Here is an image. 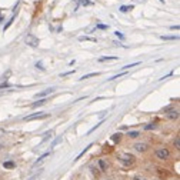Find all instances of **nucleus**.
Instances as JSON below:
<instances>
[{
    "label": "nucleus",
    "mask_w": 180,
    "mask_h": 180,
    "mask_svg": "<svg viewBox=\"0 0 180 180\" xmlns=\"http://www.w3.org/2000/svg\"><path fill=\"white\" fill-rule=\"evenodd\" d=\"M117 160L123 164L124 167H130V166H133V164H134V162H136V157H134L133 154H130V153H122V154H119V156H117Z\"/></svg>",
    "instance_id": "f257e3e1"
},
{
    "label": "nucleus",
    "mask_w": 180,
    "mask_h": 180,
    "mask_svg": "<svg viewBox=\"0 0 180 180\" xmlns=\"http://www.w3.org/2000/svg\"><path fill=\"white\" fill-rule=\"evenodd\" d=\"M156 157L159 160H167V159H170V150L166 147L156 150Z\"/></svg>",
    "instance_id": "f03ea898"
},
{
    "label": "nucleus",
    "mask_w": 180,
    "mask_h": 180,
    "mask_svg": "<svg viewBox=\"0 0 180 180\" xmlns=\"http://www.w3.org/2000/svg\"><path fill=\"white\" fill-rule=\"evenodd\" d=\"M164 112L167 113V117H169V119H172V120H177V119H179V110H177V109L167 107Z\"/></svg>",
    "instance_id": "7ed1b4c3"
},
{
    "label": "nucleus",
    "mask_w": 180,
    "mask_h": 180,
    "mask_svg": "<svg viewBox=\"0 0 180 180\" xmlns=\"http://www.w3.org/2000/svg\"><path fill=\"white\" fill-rule=\"evenodd\" d=\"M133 149L136 150V152H139V153H145V152H147L149 150V146L147 143H145V142H139V143H136Z\"/></svg>",
    "instance_id": "20e7f679"
},
{
    "label": "nucleus",
    "mask_w": 180,
    "mask_h": 180,
    "mask_svg": "<svg viewBox=\"0 0 180 180\" xmlns=\"http://www.w3.org/2000/svg\"><path fill=\"white\" fill-rule=\"evenodd\" d=\"M26 43H27L29 46H32V47H37V46H39V39L34 37L33 34H27V36H26Z\"/></svg>",
    "instance_id": "39448f33"
},
{
    "label": "nucleus",
    "mask_w": 180,
    "mask_h": 180,
    "mask_svg": "<svg viewBox=\"0 0 180 180\" xmlns=\"http://www.w3.org/2000/svg\"><path fill=\"white\" fill-rule=\"evenodd\" d=\"M46 117H49L47 113L39 112V113H34V115H30V116H27V117H24V120H26V122H30V120H34V119H46Z\"/></svg>",
    "instance_id": "423d86ee"
},
{
    "label": "nucleus",
    "mask_w": 180,
    "mask_h": 180,
    "mask_svg": "<svg viewBox=\"0 0 180 180\" xmlns=\"http://www.w3.org/2000/svg\"><path fill=\"white\" fill-rule=\"evenodd\" d=\"M97 164H99V167H100V170L101 172H106L107 170V167H109V164H107V162L104 160V159H100L97 162Z\"/></svg>",
    "instance_id": "0eeeda50"
},
{
    "label": "nucleus",
    "mask_w": 180,
    "mask_h": 180,
    "mask_svg": "<svg viewBox=\"0 0 180 180\" xmlns=\"http://www.w3.org/2000/svg\"><path fill=\"white\" fill-rule=\"evenodd\" d=\"M54 92V89L53 87H50V89H46L44 92H42V93H39L36 97H43V96H47V95H50V93H53Z\"/></svg>",
    "instance_id": "6e6552de"
},
{
    "label": "nucleus",
    "mask_w": 180,
    "mask_h": 180,
    "mask_svg": "<svg viewBox=\"0 0 180 180\" xmlns=\"http://www.w3.org/2000/svg\"><path fill=\"white\" fill-rule=\"evenodd\" d=\"M139 136H140L139 131H129V133H127V137H129V139H136V137H139Z\"/></svg>",
    "instance_id": "1a4fd4ad"
},
{
    "label": "nucleus",
    "mask_w": 180,
    "mask_h": 180,
    "mask_svg": "<svg viewBox=\"0 0 180 180\" xmlns=\"http://www.w3.org/2000/svg\"><path fill=\"white\" fill-rule=\"evenodd\" d=\"M46 101H47L46 99H40L39 101H36V103H33V104H32V107H39V106H42V104H44Z\"/></svg>",
    "instance_id": "9d476101"
},
{
    "label": "nucleus",
    "mask_w": 180,
    "mask_h": 180,
    "mask_svg": "<svg viewBox=\"0 0 180 180\" xmlns=\"http://www.w3.org/2000/svg\"><path fill=\"white\" fill-rule=\"evenodd\" d=\"M107 60H117L116 56H107V57H100L99 62H107Z\"/></svg>",
    "instance_id": "9b49d317"
},
{
    "label": "nucleus",
    "mask_w": 180,
    "mask_h": 180,
    "mask_svg": "<svg viewBox=\"0 0 180 180\" xmlns=\"http://www.w3.org/2000/svg\"><path fill=\"white\" fill-rule=\"evenodd\" d=\"M99 74H100V73H97V72H95V73H89V74H84L80 80H84V79H90V77H95V76H99Z\"/></svg>",
    "instance_id": "f8f14e48"
},
{
    "label": "nucleus",
    "mask_w": 180,
    "mask_h": 180,
    "mask_svg": "<svg viewBox=\"0 0 180 180\" xmlns=\"http://www.w3.org/2000/svg\"><path fill=\"white\" fill-rule=\"evenodd\" d=\"M160 39H162V40H177L179 36H162Z\"/></svg>",
    "instance_id": "ddd939ff"
},
{
    "label": "nucleus",
    "mask_w": 180,
    "mask_h": 180,
    "mask_svg": "<svg viewBox=\"0 0 180 180\" xmlns=\"http://www.w3.org/2000/svg\"><path fill=\"white\" fill-rule=\"evenodd\" d=\"M15 166H16V164L13 163V162H4V163H3V167H4V169H13Z\"/></svg>",
    "instance_id": "4468645a"
},
{
    "label": "nucleus",
    "mask_w": 180,
    "mask_h": 180,
    "mask_svg": "<svg viewBox=\"0 0 180 180\" xmlns=\"http://www.w3.org/2000/svg\"><path fill=\"white\" fill-rule=\"evenodd\" d=\"M50 153H44V154H43V156H40V157H39V160H37V162H36V163H34V166H37V164L40 163V162H43V160H44V159H46V157H47V156H49Z\"/></svg>",
    "instance_id": "2eb2a0df"
},
{
    "label": "nucleus",
    "mask_w": 180,
    "mask_h": 180,
    "mask_svg": "<svg viewBox=\"0 0 180 180\" xmlns=\"http://www.w3.org/2000/svg\"><path fill=\"white\" fill-rule=\"evenodd\" d=\"M120 139H122V134H120V133H116V134L112 136V140H113V142H120Z\"/></svg>",
    "instance_id": "dca6fc26"
},
{
    "label": "nucleus",
    "mask_w": 180,
    "mask_h": 180,
    "mask_svg": "<svg viewBox=\"0 0 180 180\" xmlns=\"http://www.w3.org/2000/svg\"><path fill=\"white\" fill-rule=\"evenodd\" d=\"M133 9V6H122L120 7V12H123V13H126V12H129Z\"/></svg>",
    "instance_id": "f3484780"
},
{
    "label": "nucleus",
    "mask_w": 180,
    "mask_h": 180,
    "mask_svg": "<svg viewBox=\"0 0 180 180\" xmlns=\"http://www.w3.org/2000/svg\"><path fill=\"white\" fill-rule=\"evenodd\" d=\"M133 180H147V179H146L143 174L139 173V174H134V176H133Z\"/></svg>",
    "instance_id": "a211bd4d"
},
{
    "label": "nucleus",
    "mask_w": 180,
    "mask_h": 180,
    "mask_svg": "<svg viewBox=\"0 0 180 180\" xmlns=\"http://www.w3.org/2000/svg\"><path fill=\"white\" fill-rule=\"evenodd\" d=\"M79 40H80V42H83V40H87V42H96V39H93V37H86V36H84V37H80Z\"/></svg>",
    "instance_id": "6ab92c4d"
},
{
    "label": "nucleus",
    "mask_w": 180,
    "mask_h": 180,
    "mask_svg": "<svg viewBox=\"0 0 180 180\" xmlns=\"http://www.w3.org/2000/svg\"><path fill=\"white\" fill-rule=\"evenodd\" d=\"M173 145H174V147H176V149H180V139H179V136L176 137V140H174V143H173Z\"/></svg>",
    "instance_id": "aec40b11"
},
{
    "label": "nucleus",
    "mask_w": 180,
    "mask_h": 180,
    "mask_svg": "<svg viewBox=\"0 0 180 180\" xmlns=\"http://www.w3.org/2000/svg\"><path fill=\"white\" fill-rule=\"evenodd\" d=\"M13 20H15V17H12V19H10V20H9V22H7V24H6V26H4V30H7V29H9V27H10V24H12V23H13Z\"/></svg>",
    "instance_id": "412c9836"
},
{
    "label": "nucleus",
    "mask_w": 180,
    "mask_h": 180,
    "mask_svg": "<svg viewBox=\"0 0 180 180\" xmlns=\"http://www.w3.org/2000/svg\"><path fill=\"white\" fill-rule=\"evenodd\" d=\"M137 65H139V62H137V63H131V65H127V66H124L123 69H126V70H127V69H130V67H134V66H137Z\"/></svg>",
    "instance_id": "4be33fe9"
},
{
    "label": "nucleus",
    "mask_w": 180,
    "mask_h": 180,
    "mask_svg": "<svg viewBox=\"0 0 180 180\" xmlns=\"http://www.w3.org/2000/svg\"><path fill=\"white\" fill-rule=\"evenodd\" d=\"M115 34H116V36H117V37H119V39H120V40H123V39H124V36H123V34H122V33H120V32H116Z\"/></svg>",
    "instance_id": "5701e85b"
},
{
    "label": "nucleus",
    "mask_w": 180,
    "mask_h": 180,
    "mask_svg": "<svg viewBox=\"0 0 180 180\" xmlns=\"http://www.w3.org/2000/svg\"><path fill=\"white\" fill-rule=\"evenodd\" d=\"M154 127H156V124H153V123H152V124H147L145 129H146V130H150V129H154Z\"/></svg>",
    "instance_id": "b1692460"
},
{
    "label": "nucleus",
    "mask_w": 180,
    "mask_h": 180,
    "mask_svg": "<svg viewBox=\"0 0 180 180\" xmlns=\"http://www.w3.org/2000/svg\"><path fill=\"white\" fill-rule=\"evenodd\" d=\"M82 4L83 6H89V4H92V1H89V0H82Z\"/></svg>",
    "instance_id": "393cba45"
},
{
    "label": "nucleus",
    "mask_w": 180,
    "mask_h": 180,
    "mask_svg": "<svg viewBox=\"0 0 180 180\" xmlns=\"http://www.w3.org/2000/svg\"><path fill=\"white\" fill-rule=\"evenodd\" d=\"M72 73H74V70H72V72H66V73L60 74V76H62V77H66V76H69V74H72Z\"/></svg>",
    "instance_id": "a878e982"
},
{
    "label": "nucleus",
    "mask_w": 180,
    "mask_h": 180,
    "mask_svg": "<svg viewBox=\"0 0 180 180\" xmlns=\"http://www.w3.org/2000/svg\"><path fill=\"white\" fill-rule=\"evenodd\" d=\"M97 27H99V29H107L109 26H104V24H99Z\"/></svg>",
    "instance_id": "bb28decb"
},
{
    "label": "nucleus",
    "mask_w": 180,
    "mask_h": 180,
    "mask_svg": "<svg viewBox=\"0 0 180 180\" xmlns=\"http://www.w3.org/2000/svg\"><path fill=\"white\" fill-rule=\"evenodd\" d=\"M170 29H172V30H179V26H177V24H176V26H172V27H170Z\"/></svg>",
    "instance_id": "cd10ccee"
},
{
    "label": "nucleus",
    "mask_w": 180,
    "mask_h": 180,
    "mask_svg": "<svg viewBox=\"0 0 180 180\" xmlns=\"http://www.w3.org/2000/svg\"><path fill=\"white\" fill-rule=\"evenodd\" d=\"M0 147H1V145H0Z\"/></svg>",
    "instance_id": "c85d7f7f"
}]
</instances>
